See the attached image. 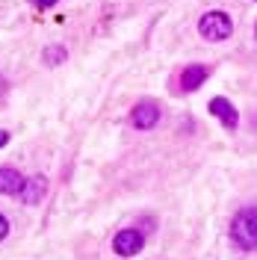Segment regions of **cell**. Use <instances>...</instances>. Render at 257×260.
<instances>
[{
	"label": "cell",
	"mask_w": 257,
	"mask_h": 260,
	"mask_svg": "<svg viewBox=\"0 0 257 260\" xmlns=\"http://www.w3.org/2000/svg\"><path fill=\"white\" fill-rule=\"evenodd\" d=\"M204 80H207V68H204V65H189V68H183V74H180L183 92H195Z\"/></svg>",
	"instance_id": "cell-8"
},
{
	"label": "cell",
	"mask_w": 257,
	"mask_h": 260,
	"mask_svg": "<svg viewBox=\"0 0 257 260\" xmlns=\"http://www.w3.org/2000/svg\"><path fill=\"white\" fill-rule=\"evenodd\" d=\"M65 56H68V53H65L62 45H53V48H48V53H45V62H48V65H56V62H62Z\"/></svg>",
	"instance_id": "cell-9"
},
{
	"label": "cell",
	"mask_w": 257,
	"mask_h": 260,
	"mask_svg": "<svg viewBox=\"0 0 257 260\" xmlns=\"http://www.w3.org/2000/svg\"><path fill=\"white\" fill-rule=\"evenodd\" d=\"M210 113L216 115L228 130H234L240 124V113H237V107H234L228 98H213V101H210Z\"/></svg>",
	"instance_id": "cell-5"
},
{
	"label": "cell",
	"mask_w": 257,
	"mask_h": 260,
	"mask_svg": "<svg viewBox=\"0 0 257 260\" xmlns=\"http://www.w3.org/2000/svg\"><path fill=\"white\" fill-rule=\"evenodd\" d=\"M145 245V237L142 231H136V228H124V231H118L113 240V248L115 254H121V257H130V254H139Z\"/></svg>",
	"instance_id": "cell-3"
},
{
	"label": "cell",
	"mask_w": 257,
	"mask_h": 260,
	"mask_svg": "<svg viewBox=\"0 0 257 260\" xmlns=\"http://www.w3.org/2000/svg\"><path fill=\"white\" fill-rule=\"evenodd\" d=\"M6 92H9V83H6V80H3V77H0V101L6 98Z\"/></svg>",
	"instance_id": "cell-12"
},
{
	"label": "cell",
	"mask_w": 257,
	"mask_h": 260,
	"mask_svg": "<svg viewBox=\"0 0 257 260\" xmlns=\"http://www.w3.org/2000/svg\"><path fill=\"white\" fill-rule=\"evenodd\" d=\"M33 3H36L39 9H50V6H53V3H59V0H33Z\"/></svg>",
	"instance_id": "cell-11"
},
{
	"label": "cell",
	"mask_w": 257,
	"mask_h": 260,
	"mask_svg": "<svg viewBox=\"0 0 257 260\" xmlns=\"http://www.w3.org/2000/svg\"><path fill=\"white\" fill-rule=\"evenodd\" d=\"M198 32L207 39V42H225L228 36L234 32V21L225 15V12H207V15H201L198 21Z\"/></svg>",
	"instance_id": "cell-2"
},
{
	"label": "cell",
	"mask_w": 257,
	"mask_h": 260,
	"mask_svg": "<svg viewBox=\"0 0 257 260\" xmlns=\"http://www.w3.org/2000/svg\"><path fill=\"white\" fill-rule=\"evenodd\" d=\"M6 234H9V222H6V216H0V243L6 240Z\"/></svg>",
	"instance_id": "cell-10"
},
{
	"label": "cell",
	"mask_w": 257,
	"mask_h": 260,
	"mask_svg": "<svg viewBox=\"0 0 257 260\" xmlns=\"http://www.w3.org/2000/svg\"><path fill=\"white\" fill-rule=\"evenodd\" d=\"M130 121H133V127H139V130H151L160 121V107H157L154 101H142V104L133 107Z\"/></svg>",
	"instance_id": "cell-4"
},
{
	"label": "cell",
	"mask_w": 257,
	"mask_h": 260,
	"mask_svg": "<svg viewBox=\"0 0 257 260\" xmlns=\"http://www.w3.org/2000/svg\"><path fill=\"white\" fill-rule=\"evenodd\" d=\"M48 192V180L42 178V175H36V178L24 180V189H21V201L24 204H39L42 198Z\"/></svg>",
	"instance_id": "cell-6"
},
{
	"label": "cell",
	"mask_w": 257,
	"mask_h": 260,
	"mask_svg": "<svg viewBox=\"0 0 257 260\" xmlns=\"http://www.w3.org/2000/svg\"><path fill=\"white\" fill-rule=\"evenodd\" d=\"M6 142H9V133H6V130H0V148L6 145Z\"/></svg>",
	"instance_id": "cell-13"
},
{
	"label": "cell",
	"mask_w": 257,
	"mask_h": 260,
	"mask_svg": "<svg viewBox=\"0 0 257 260\" xmlns=\"http://www.w3.org/2000/svg\"><path fill=\"white\" fill-rule=\"evenodd\" d=\"M254 39H257V30H254Z\"/></svg>",
	"instance_id": "cell-14"
},
{
	"label": "cell",
	"mask_w": 257,
	"mask_h": 260,
	"mask_svg": "<svg viewBox=\"0 0 257 260\" xmlns=\"http://www.w3.org/2000/svg\"><path fill=\"white\" fill-rule=\"evenodd\" d=\"M21 189H24L21 172L12 169V166H3V169H0V192L3 195H21Z\"/></svg>",
	"instance_id": "cell-7"
},
{
	"label": "cell",
	"mask_w": 257,
	"mask_h": 260,
	"mask_svg": "<svg viewBox=\"0 0 257 260\" xmlns=\"http://www.w3.org/2000/svg\"><path fill=\"white\" fill-rule=\"evenodd\" d=\"M231 237H234V243L245 248V251H251L257 248V207H248V210H242L234 216V222H231Z\"/></svg>",
	"instance_id": "cell-1"
}]
</instances>
